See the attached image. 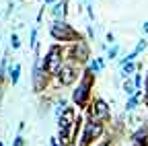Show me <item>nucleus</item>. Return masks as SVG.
<instances>
[{
  "instance_id": "nucleus-1",
  "label": "nucleus",
  "mask_w": 148,
  "mask_h": 146,
  "mask_svg": "<svg viewBox=\"0 0 148 146\" xmlns=\"http://www.w3.org/2000/svg\"><path fill=\"white\" fill-rule=\"evenodd\" d=\"M51 37L56 41H74V43L80 41V35L74 31L66 21H56L51 25Z\"/></svg>"
},
{
  "instance_id": "nucleus-2",
  "label": "nucleus",
  "mask_w": 148,
  "mask_h": 146,
  "mask_svg": "<svg viewBox=\"0 0 148 146\" xmlns=\"http://www.w3.org/2000/svg\"><path fill=\"white\" fill-rule=\"evenodd\" d=\"M90 82H92V74L86 70L84 76H82V80L78 82V86L74 88V93H72V101L76 103L78 107H84L86 101H88V95H90Z\"/></svg>"
},
{
  "instance_id": "nucleus-3",
  "label": "nucleus",
  "mask_w": 148,
  "mask_h": 146,
  "mask_svg": "<svg viewBox=\"0 0 148 146\" xmlns=\"http://www.w3.org/2000/svg\"><path fill=\"white\" fill-rule=\"evenodd\" d=\"M64 66V60H62V49L58 45H53L49 51H47V56H45V62H43V68L47 74H60V70Z\"/></svg>"
},
{
  "instance_id": "nucleus-4",
  "label": "nucleus",
  "mask_w": 148,
  "mask_h": 146,
  "mask_svg": "<svg viewBox=\"0 0 148 146\" xmlns=\"http://www.w3.org/2000/svg\"><path fill=\"white\" fill-rule=\"evenodd\" d=\"M103 134V123L101 121H95V119H90L84 123V132H82V140H80V146H88L92 140H97L99 136Z\"/></svg>"
},
{
  "instance_id": "nucleus-5",
  "label": "nucleus",
  "mask_w": 148,
  "mask_h": 146,
  "mask_svg": "<svg viewBox=\"0 0 148 146\" xmlns=\"http://www.w3.org/2000/svg\"><path fill=\"white\" fill-rule=\"evenodd\" d=\"M107 117H109V105L103 99H95V103L90 105V119L105 121Z\"/></svg>"
},
{
  "instance_id": "nucleus-6",
  "label": "nucleus",
  "mask_w": 148,
  "mask_h": 146,
  "mask_svg": "<svg viewBox=\"0 0 148 146\" xmlns=\"http://www.w3.org/2000/svg\"><path fill=\"white\" fill-rule=\"evenodd\" d=\"M60 82L62 84H72L74 80H76V68H74L72 62H64L62 70H60Z\"/></svg>"
},
{
  "instance_id": "nucleus-7",
  "label": "nucleus",
  "mask_w": 148,
  "mask_h": 146,
  "mask_svg": "<svg viewBox=\"0 0 148 146\" xmlns=\"http://www.w3.org/2000/svg\"><path fill=\"white\" fill-rule=\"evenodd\" d=\"M66 12H68V2H66V0H60V2H56L53 8H51V14H53V19H56V21H62L64 16H66Z\"/></svg>"
},
{
  "instance_id": "nucleus-8",
  "label": "nucleus",
  "mask_w": 148,
  "mask_h": 146,
  "mask_svg": "<svg viewBox=\"0 0 148 146\" xmlns=\"http://www.w3.org/2000/svg\"><path fill=\"white\" fill-rule=\"evenodd\" d=\"M103 68H105L103 58H95V60H90V64H88V72H90V74H99V72H103Z\"/></svg>"
},
{
  "instance_id": "nucleus-9",
  "label": "nucleus",
  "mask_w": 148,
  "mask_h": 146,
  "mask_svg": "<svg viewBox=\"0 0 148 146\" xmlns=\"http://www.w3.org/2000/svg\"><path fill=\"white\" fill-rule=\"evenodd\" d=\"M140 97H142V90H138V93H136L134 97H130V99L125 101V111H127V113H132L134 109H136V105H138Z\"/></svg>"
},
{
  "instance_id": "nucleus-10",
  "label": "nucleus",
  "mask_w": 148,
  "mask_h": 146,
  "mask_svg": "<svg viewBox=\"0 0 148 146\" xmlns=\"http://www.w3.org/2000/svg\"><path fill=\"white\" fill-rule=\"evenodd\" d=\"M121 88H123V93H125L127 97H134V95L138 93V88H136V84H134L132 80H125V82L121 84Z\"/></svg>"
},
{
  "instance_id": "nucleus-11",
  "label": "nucleus",
  "mask_w": 148,
  "mask_h": 146,
  "mask_svg": "<svg viewBox=\"0 0 148 146\" xmlns=\"http://www.w3.org/2000/svg\"><path fill=\"white\" fill-rule=\"evenodd\" d=\"M117 53H119V45L115 43V45H111V47H109V51H107V60H115V58H117Z\"/></svg>"
},
{
  "instance_id": "nucleus-12",
  "label": "nucleus",
  "mask_w": 148,
  "mask_h": 146,
  "mask_svg": "<svg viewBox=\"0 0 148 146\" xmlns=\"http://www.w3.org/2000/svg\"><path fill=\"white\" fill-rule=\"evenodd\" d=\"M18 72H21V66L14 64V68H10V80H12V84H16V80H18Z\"/></svg>"
},
{
  "instance_id": "nucleus-13",
  "label": "nucleus",
  "mask_w": 148,
  "mask_h": 146,
  "mask_svg": "<svg viewBox=\"0 0 148 146\" xmlns=\"http://www.w3.org/2000/svg\"><path fill=\"white\" fill-rule=\"evenodd\" d=\"M146 45H148V43H146V39H140V43L136 45V49H134V51H136V53H140V51H144V49H146Z\"/></svg>"
},
{
  "instance_id": "nucleus-14",
  "label": "nucleus",
  "mask_w": 148,
  "mask_h": 146,
  "mask_svg": "<svg viewBox=\"0 0 148 146\" xmlns=\"http://www.w3.org/2000/svg\"><path fill=\"white\" fill-rule=\"evenodd\" d=\"M134 84H136V88L140 90V86H142V74H136V76H134Z\"/></svg>"
},
{
  "instance_id": "nucleus-15",
  "label": "nucleus",
  "mask_w": 148,
  "mask_h": 146,
  "mask_svg": "<svg viewBox=\"0 0 148 146\" xmlns=\"http://www.w3.org/2000/svg\"><path fill=\"white\" fill-rule=\"evenodd\" d=\"M107 43L109 45H115V35L113 33H107Z\"/></svg>"
},
{
  "instance_id": "nucleus-16",
  "label": "nucleus",
  "mask_w": 148,
  "mask_h": 146,
  "mask_svg": "<svg viewBox=\"0 0 148 146\" xmlns=\"http://www.w3.org/2000/svg\"><path fill=\"white\" fill-rule=\"evenodd\" d=\"M10 43H12V47H18V37H16V35L10 37Z\"/></svg>"
},
{
  "instance_id": "nucleus-17",
  "label": "nucleus",
  "mask_w": 148,
  "mask_h": 146,
  "mask_svg": "<svg viewBox=\"0 0 148 146\" xmlns=\"http://www.w3.org/2000/svg\"><path fill=\"white\" fill-rule=\"evenodd\" d=\"M14 146H23V138H16V142H14Z\"/></svg>"
},
{
  "instance_id": "nucleus-18",
  "label": "nucleus",
  "mask_w": 148,
  "mask_h": 146,
  "mask_svg": "<svg viewBox=\"0 0 148 146\" xmlns=\"http://www.w3.org/2000/svg\"><path fill=\"white\" fill-rule=\"evenodd\" d=\"M142 31H144V33H148V21H146V23L142 25Z\"/></svg>"
},
{
  "instance_id": "nucleus-19",
  "label": "nucleus",
  "mask_w": 148,
  "mask_h": 146,
  "mask_svg": "<svg viewBox=\"0 0 148 146\" xmlns=\"http://www.w3.org/2000/svg\"><path fill=\"white\" fill-rule=\"evenodd\" d=\"M56 2V0H45V4H53ZM58 2H60V0H58Z\"/></svg>"
},
{
  "instance_id": "nucleus-20",
  "label": "nucleus",
  "mask_w": 148,
  "mask_h": 146,
  "mask_svg": "<svg viewBox=\"0 0 148 146\" xmlns=\"http://www.w3.org/2000/svg\"><path fill=\"white\" fill-rule=\"evenodd\" d=\"M78 2H84V0H78Z\"/></svg>"
}]
</instances>
